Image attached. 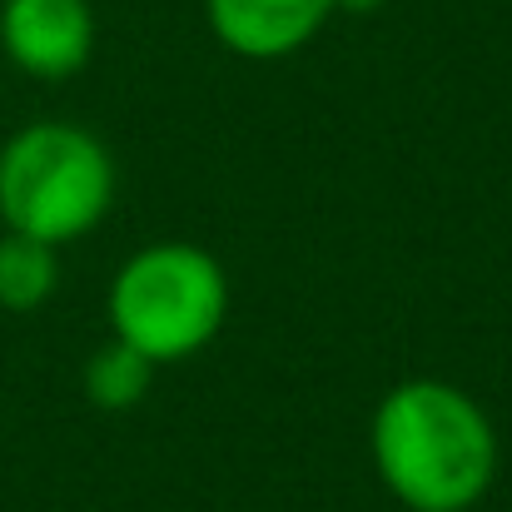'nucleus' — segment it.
<instances>
[{
  "mask_svg": "<svg viewBox=\"0 0 512 512\" xmlns=\"http://www.w3.org/2000/svg\"><path fill=\"white\" fill-rule=\"evenodd\" d=\"M373 463L413 512H468L498 473V433L463 388L413 378L373 413Z\"/></svg>",
  "mask_w": 512,
  "mask_h": 512,
  "instance_id": "f257e3e1",
  "label": "nucleus"
},
{
  "mask_svg": "<svg viewBox=\"0 0 512 512\" xmlns=\"http://www.w3.org/2000/svg\"><path fill=\"white\" fill-rule=\"evenodd\" d=\"M115 204V160L80 125H30L0 150V219L45 244L85 239Z\"/></svg>",
  "mask_w": 512,
  "mask_h": 512,
  "instance_id": "f03ea898",
  "label": "nucleus"
},
{
  "mask_svg": "<svg viewBox=\"0 0 512 512\" xmlns=\"http://www.w3.org/2000/svg\"><path fill=\"white\" fill-rule=\"evenodd\" d=\"M229 319V274L199 244H155L125 259L110 284L115 339L140 348L155 368L199 353Z\"/></svg>",
  "mask_w": 512,
  "mask_h": 512,
  "instance_id": "7ed1b4c3",
  "label": "nucleus"
},
{
  "mask_svg": "<svg viewBox=\"0 0 512 512\" xmlns=\"http://www.w3.org/2000/svg\"><path fill=\"white\" fill-rule=\"evenodd\" d=\"M0 45L25 75L65 80L95 50V15L85 0H5Z\"/></svg>",
  "mask_w": 512,
  "mask_h": 512,
  "instance_id": "20e7f679",
  "label": "nucleus"
},
{
  "mask_svg": "<svg viewBox=\"0 0 512 512\" xmlns=\"http://www.w3.org/2000/svg\"><path fill=\"white\" fill-rule=\"evenodd\" d=\"M204 10L219 45L244 60H279L324 30L334 0H204Z\"/></svg>",
  "mask_w": 512,
  "mask_h": 512,
  "instance_id": "39448f33",
  "label": "nucleus"
},
{
  "mask_svg": "<svg viewBox=\"0 0 512 512\" xmlns=\"http://www.w3.org/2000/svg\"><path fill=\"white\" fill-rule=\"evenodd\" d=\"M55 244L30 239V234H5L0 239V309L10 314H35L55 294Z\"/></svg>",
  "mask_w": 512,
  "mask_h": 512,
  "instance_id": "423d86ee",
  "label": "nucleus"
},
{
  "mask_svg": "<svg viewBox=\"0 0 512 512\" xmlns=\"http://www.w3.org/2000/svg\"><path fill=\"white\" fill-rule=\"evenodd\" d=\"M150 378H155V363H150L140 348H130L125 339L105 343V348L85 363V393H90L95 408H110V413L135 408V403L150 393Z\"/></svg>",
  "mask_w": 512,
  "mask_h": 512,
  "instance_id": "0eeeda50",
  "label": "nucleus"
},
{
  "mask_svg": "<svg viewBox=\"0 0 512 512\" xmlns=\"http://www.w3.org/2000/svg\"><path fill=\"white\" fill-rule=\"evenodd\" d=\"M383 0H334V10H358V15H368V10H378Z\"/></svg>",
  "mask_w": 512,
  "mask_h": 512,
  "instance_id": "6e6552de",
  "label": "nucleus"
}]
</instances>
